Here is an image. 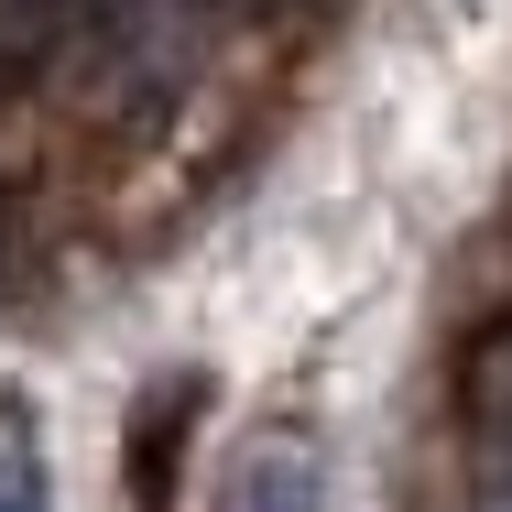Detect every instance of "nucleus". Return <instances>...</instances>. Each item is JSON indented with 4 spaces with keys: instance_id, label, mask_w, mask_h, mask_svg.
Wrapping results in <instances>:
<instances>
[{
    "instance_id": "f257e3e1",
    "label": "nucleus",
    "mask_w": 512,
    "mask_h": 512,
    "mask_svg": "<svg viewBox=\"0 0 512 512\" xmlns=\"http://www.w3.org/2000/svg\"><path fill=\"white\" fill-rule=\"evenodd\" d=\"M229 512H327V469L306 436H262L229 480Z\"/></svg>"
},
{
    "instance_id": "f03ea898",
    "label": "nucleus",
    "mask_w": 512,
    "mask_h": 512,
    "mask_svg": "<svg viewBox=\"0 0 512 512\" xmlns=\"http://www.w3.org/2000/svg\"><path fill=\"white\" fill-rule=\"evenodd\" d=\"M0 512H55V458H44V414L0 393Z\"/></svg>"
},
{
    "instance_id": "7ed1b4c3",
    "label": "nucleus",
    "mask_w": 512,
    "mask_h": 512,
    "mask_svg": "<svg viewBox=\"0 0 512 512\" xmlns=\"http://www.w3.org/2000/svg\"><path fill=\"white\" fill-rule=\"evenodd\" d=\"M480 512H512V458L491 469V491H480Z\"/></svg>"
}]
</instances>
